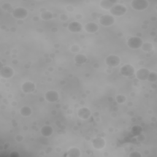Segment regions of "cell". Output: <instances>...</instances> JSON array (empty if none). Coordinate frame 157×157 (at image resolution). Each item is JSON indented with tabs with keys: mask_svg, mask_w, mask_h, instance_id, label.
I'll list each match as a JSON object with an SVG mask.
<instances>
[{
	"mask_svg": "<svg viewBox=\"0 0 157 157\" xmlns=\"http://www.w3.org/2000/svg\"><path fill=\"white\" fill-rule=\"evenodd\" d=\"M67 29L69 31L74 33H79L82 29V25L78 21H72L68 24Z\"/></svg>",
	"mask_w": 157,
	"mask_h": 157,
	"instance_id": "obj_11",
	"label": "cell"
},
{
	"mask_svg": "<svg viewBox=\"0 0 157 157\" xmlns=\"http://www.w3.org/2000/svg\"><path fill=\"white\" fill-rule=\"evenodd\" d=\"M28 10L25 8L21 7H19L14 9L12 12V16L15 18L18 19V20H22L26 18L28 16Z\"/></svg>",
	"mask_w": 157,
	"mask_h": 157,
	"instance_id": "obj_4",
	"label": "cell"
},
{
	"mask_svg": "<svg viewBox=\"0 0 157 157\" xmlns=\"http://www.w3.org/2000/svg\"><path fill=\"white\" fill-rule=\"evenodd\" d=\"M53 132V129L51 126L45 125L40 129V133L44 137L50 136Z\"/></svg>",
	"mask_w": 157,
	"mask_h": 157,
	"instance_id": "obj_17",
	"label": "cell"
},
{
	"mask_svg": "<svg viewBox=\"0 0 157 157\" xmlns=\"http://www.w3.org/2000/svg\"><path fill=\"white\" fill-rule=\"evenodd\" d=\"M150 73V71L146 68H140L138 69L136 72V78L141 81H145L147 80Z\"/></svg>",
	"mask_w": 157,
	"mask_h": 157,
	"instance_id": "obj_9",
	"label": "cell"
},
{
	"mask_svg": "<svg viewBox=\"0 0 157 157\" xmlns=\"http://www.w3.org/2000/svg\"><path fill=\"white\" fill-rule=\"evenodd\" d=\"M120 63V58L119 56L115 55H110L106 57L105 64L112 67L118 66Z\"/></svg>",
	"mask_w": 157,
	"mask_h": 157,
	"instance_id": "obj_6",
	"label": "cell"
},
{
	"mask_svg": "<svg viewBox=\"0 0 157 157\" xmlns=\"http://www.w3.org/2000/svg\"><path fill=\"white\" fill-rule=\"evenodd\" d=\"M80 155V151L77 147H71L67 152V156L69 157H79Z\"/></svg>",
	"mask_w": 157,
	"mask_h": 157,
	"instance_id": "obj_18",
	"label": "cell"
},
{
	"mask_svg": "<svg viewBox=\"0 0 157 157\" xmlns=\"http://www.w3.org/2000/svg\"><path fill=\"white\" fill-rule=\"evenodd\" d=\"M20 114L25 117H29L32 113V110L28 106H23L22 107L20 110Z\"/></svg>",
	"mask_w": 157,
	"mask_h": 157,
	"instance_id": "obj_20",
	"label": "cell"
},
{
	"mask_svg": "<svg viewBox=\"0 0 157 157\" xmlns=\"http://www.w3.org/2000/svg\"><path fill=\"white\" fill-rule=\"evenodd\" d=\"M68 18V17L66 14H61L60 16V19L63 21H66Z\"/></svg>",
	"mask_w": 157,
	"mask_h": 157,
	"instance_id": "obj_31",
	"label": "cell"
},
{
	"mask_svg": "<svg viewBox=\"0 0 157 157\" xmlns=\"http://www.w3.org/2000/svg\"><path fill=\"white\" fill-rule=\"evenodd\" d=\"M74 61L75 64H82L86 62L87 57L83 54H77L74 57Z\"/></svg>",
	"mask_w": 157,
	"mask_h": 157,
	"instance_id": "obj_19",
	"label": "cell"
},
{
	"mask_svg": "<svg viewBox=\"0 0 157 157\" xmlns=\"http://www.w3.org/2000/svg\"><path fill=\"white\" fill-rule=\"evenodd\" d=\"M91 115V112L90 110L85 107H82L78 109L77 112V115L78 117L83 120H87L88 119Z\"/></svg>",
	"mask_w": 157,
	"mask_h": 157,
	"instance_id": "obj_13",
	"label": "cell"
},
{
	"mask_svg": "<svg viewBox=\"0 0 157 157\" xmlns=\"http://www.w3.org/2000/svg\"><path fill=\"white\" fill-rule=\"evenodd\" d=\"M135 72L134 67L129 64H124L120 67V73L124 77H129L132 76Z\"/></svg>",
	"mask_w": 157,
	"mask_h": 157,
	"instance_id": "obj_7",
	"label": "cell"
},
{
	"mask_svg": "<svg viewBox=\"0 0 157 157\" xmlns=\"http://www.w3.org/2000/svg\"><path fill=\"white\" fill-rule=\"evenodd\" d=\"M117 3H118V1L102 0L99 3V6L103 9L109 10L114 5H115Z\"/></svg>",
	"mask_w": 157,
	"mask_h": 157,
	"instance_id": "obj_15",
	"label": "cell"
},
{
	"mask_svg": "<svg viewBox=\"0 0 157 157\" xmlns=\"http://www.w3.org/2000/svg\"><path fill=\"white\" fill-rule=\"evenodd\" d=\"M2 8L4 10H9L10 8H11V5H10V4L6 2V3L4 4L2 6Z\"/></svg>",
	"mask_w": 157,
	"mask_h": 157,
	"instance_id": "obj_28",
	"label": "cell"
},
{
	"mask_svg": "<svg viewBox=\"0 0 157 157\" xmlns=\"http://www.w3.org/2000/svg\"><path fill=\"white\" fill-rule=\"evenodd\" d=\"M15 139L18 142H20L23 140V137L21 136V135H17L16 137H15Z\"/></svg>",
	"mask_w": 157,
	"mask_h": 157,
	"instance_id": "obj_30",
	"label": "cell"
},
{
	"mask_svg": "<svg viewBox=\"0 0 157 157\" xmlns=\"http://www.w3.org/2000/svg\"><path fill=\"white\" fill-rule=\"evenodd\" d=\"M137 140L139 142H142L145 140V136L144 135H142V134H140L137 136Z\"/></svg>",
	"mask_w": 157,
	"mask_h": 157,
	"instance_id": "obj_29",
	"label": "cell"
},
{
	"mask_svg": "<svg viewBox=\"0 0 157 157\" xmlns=\"http://www.w3.org/2000/svg\"><path fill=\"white\" fill-rule=\"evenodd\" d=\"M129 157H141L142 155L138 151H132L129 155Z\"/></svg>",
	"mask_w": 157,
	"mask_h": 157,
	"instance_id": "obj_26",
	"label": "cell"
},
{
	"mask_svg": "<svg viewBox=\"0 0 157 157\" xmlns=\"http://www.w3.org/2000/svg\"><path fill=\"white\" fill-rule=\"evenodd\" d=\"M84 29L88 33H95L99 29L98 25L94 22H89L85 25Z\"/></svg>",
	"mask_w": 157,
	"mask_h": 157,
	"instance_id": "obj_16",
	"label": "cell"
},
{
	"mask_svg": "<svg viewBox=\"0 0 157 157\" xmlns=\"http://www.w3.org/2000/svg\"><path fill=\"white\" fill-rule=\"evenodd\" d=\"M147 80L150 82H155L157 80V74L155 72H150Z\"/></svg>",
	"mask_w": 157,
	"mask_h": 157,
	"instance_id": "obj_24",
	"label": "cell"
},
{
	"mask_svg": "<svg viewBox=\"0 0 157 157\" xmlns=\"http://www.w3.org/2000/svg\"><path fill=\"white\" fill-rule=\"evenodd\" d=\"M59 94L55 90H49L45 94V99L49 102H55L58 100Z\"/></svg>",
	"mask_w": 157,
	"mask_h": 157,
	"instance_id": "obj_10",
	"label": "cell"
},
{
	"mask_svg": "<svg viewBox=\"0 0 157 157\" xmlns=\"http://www.w3.org/2000/svg\"><path fill=\"white\" fill-rule=\"evenodd\" d=\"M142 50L145 51V52H150L151 50H153V45L150 42H145V43H143L141 47Z\"/></svg>",
	"mask_w": 157,
	"mask_h": 157,
	"instance_id": "obj_22",
	"label": "cell"
},
{
	"mask_svg": "<svg viewBox=\"0 0 157 157\" xmlns=\"http://www.w3.org/2000/svg\"><path fill=\"white\" fill-rule=\"evenodd\" d=\"M126 11H127L126 7L124 5L119 3H117L115 5H114L109 10V12L112 15L117 17H120L124 15Z\"/></svg>",
	"mask_w": 157,
	"mask_h": 157,
	"instance_id": "obj_1",
	"label": "cell"
},
{
	"mask_svg": "<svg viewBox=\"0 0 157 157\" xmlns=\"http://www.w3.org/2000/svg\"><path fill=\"white\" fill-rule=\"evenodd\" d=\"M148 2L147 0H132L131 6L136 10H144L148 7Z\"/></svg>",
	"mask_w": 157,
	"mask_h": 157,
	"instance_id": "obj_2",
	"label": "cell"
},
{
	"mask_svg": "<svg viewBox=\"0 0 157 157\" xmlns=\"http://www.w3.org/2000/svg\"><path fill=\"white\" fill-rule=\"evenodd\" d=\"M99 23L104 26H110L115 22V18L111 15H102L99 18Z\"/></svg>",
	"mask_w": 157,
	"mask_h": 157,
	"instance_id": "obj_5",
	"label": "cell"
},
{
	"mask_svg": "<svg viewBox=\"0 0 157 157\" xmlns=\"http://www.w3.org/2000/svg\"><path fill=\"white\" fill-rule=\"evenodd\" d=\"M13 69L7 66L2 67L0 71V76L3 78H10L13 75Z\"/></svg>",
	"mask_w": 157,
	"mask_h": 157,
	"instance_id": "obj_8",
	"label": "cell"
},
{
	"mask_svg": "<svg viewBox=\"0 0 157 157\" xmlns=\"http://www.w3.org/2000/svg\"><path fill=\"white\" fill-rule=\"evenodd\" d=\"M116 101L118 104H123L126 101V98L123 94H118L116 96Z\"/></svg>",
	"mask_w": 157,
	"mask_h": 157,
	"instance_id": "obj_25",
	"label": "cell"
},
{
	"mask_svg": "<svg viewBox=\"0 0 157 157\" xmlns=\"http://www.w3.org/2000/svg\"><path fill=\"white\" fill-rule=\"evenodd\" d=\"M53 15L54 14H53L52 12L45 10V11H44L41 13L40 17L42 20L47 21V20H51L52 18H53V17H54Z\"/></svg>",
	"mask_w": 157,
	"mask_h": 157,
	"instance_id": "obj_21",
	"label": "cell"
},
{
	"mask_svg": "<svg viewBox=\"0 0 157 157\" xmlns=\"http://www.w3.org/2000/svg\"><path fill=\"white\" fill-rule=\"evenodd\" d=\"M142 131V128L139 125H135L132 126L131 129V132L134 136H138L139 134H141Z\"/></svg>",
	"mask_w": 157,
	"mask_h": 157,
	"instance_id": "obj_23",
	"label": "cell"
},
{
	"mask_svg": "<svg viewBox=\"0 0 157 157\" xmlns=\"http://www.w3.org/2000/svg\"><path fill=\"white\" fill-rule=\"evenodd\" d=\"M21 90L25 93H31L36 90L35 84L30 81L25 82L21 85Z\"/></svg>",
	"mask_w": 157,
	"mask_h": 157,
	"instance_id": "obj_12",
	"label": "cell"
},
{
	"mask_svg": "<svg viewBox=\"0 0 157 157\" xmlns=\"http://www.w3.org/2000/svg\"><path fill=\"white\" fill-rule=\"evenodd\" d=\"M143 44L142 39L139 36H134L130 37L127 42L128 46L131 49L140 48Z\"/></svg>",
	"mask_w": 157,
	"mask_h": 157,
	"instance_id": "obj_3",
	"label": "cell"
},
{
	"mask_svg": "<svg viewBox=\"0 0 157 157\" xmlns=\"http://www.w3.org/2000/svg\"><path fill=\"white\" fill-rule=\"evenodd\" d=\"M38 20H39V18H38L37 17H34L33 18V21H38Z\"/></svg>",
	"mask_w": 157,
	"mask_h": 157,
	"instance_id": "obj_32",
	"label": "cell"
},
{
	"mask_svg": "<svg viewBox=\"0 0 157 157\" xmlns=\"http://www.w3.org/2000/svg\"><path fill=\"white\" fill-rule=\"evenodd\" d=\"M71 50L72 52H77L80 50V47L78 45H76V44H74V45L72 46V47L71 48Z\"/></svg>",
	"mask_w": 157,
	"mask_h": 157,
	"instance_id": "obj_27",
	"label": "cell"
},
{
	"mask_svg": "<svg viewBox=\"0 0 157 157\" xmlns=\"http://www.w3.org/2000/svg\"><path fill=\"white\" fill-rule=\"evenodd\" d=\"M93 147L96 150H101L105 145V140L102 137H96L92 140Z\"/></svg>",
	"mask_w": 157,
	"mask_h": 157,
	"instance_id": "obj_14",
	"label": "cell"
}]
</instances>
